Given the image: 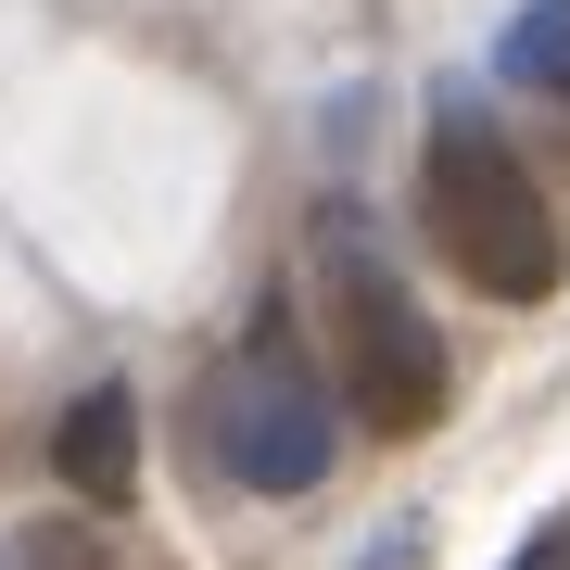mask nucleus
Returning a JSON list of instances; mask_svg holds the SVG:
<instances>
[{"label":"nucleus","mask_w":570,"mask_h":570,"mask_svg":"<svg viewBox=\"0 0 570 570\" xmlns=\"http://www.w3.org/2000/svg\"><path fill=\"white\" fill-rule=\"evenodd\" d=\"M431 242L494 305H546L558 292V204L532 190V165L494 140V115L469 89L431 115Z\"/></svg>","instance_id":"obj_1"},{"label":"nucleus","mask_w":570,"mask_h":570,"mask_svg":"<svg viewBox=\"0 0 570 570\" xmlns=\"http://www.w3.org/2000/svg\"><path fill=\"white\" fill-rule=\"evenodd\" d=\"M330 444H343V419H330V393H317V367L292 355V330L266 317L242 355L204 381V456L228 469L242 494H305Z\"/></svg>","instance_id":"obj_2"},{"label":"nucleus","mask_w":570,"mask_h":570,"mask_svg":"<svg viewBox=\"0 0 570 570\" xmlns=\"http://www.w3.org/2000/svg\"><path fill=\"white\" fill-rule=\"evenodd\" d=\"M317 266H330V292H343V393L367 406V431H431L444 419V343H431V317L406 305V279L355 242L343 204L317 216Z\"/></svg>","instance_id":"obj_3"},{"label":"nucleus","mask_w":570,"mask_h":570,"mask_svg":"<svg viewBox=\"0 0 570 570\" xmlns=\"http://www.w3.org/2000/svg\"><path fill=\"white\" fill-rule=\"evenodd\" d=\"M51 469H63V494H89V508H127V482H140V406H127V381H89L77 406H63Z\"/></svg>","instance_id":"obj_4"},{"label":"nucleus","mask_w":570,"mask_h":570,"mask_svg":"<svg viewBox=\"0 0 570 570\" xmlns=\"http://www.w3.org/2000/svg\"><path fill=\"white\" fill-rule=\"evenodd\" d=\"M508 77H520V89H546V102L570 115V0H532V13L508 26Z\"/></svg>","instance_id":"obj_5"},{"label":"nucleus","mask_w":570,"mask_h":570,"mask_svg":"<svg viewBox=\"0 0 570 570\" xmlns=\"http://www.w3.org/2000/svg\"><path fill=\"white\" fill-rule=\"evenodd\" d=\"M26 570H102L89 546H63V532H26Z\"/></svg>","instance_id":"obj_6"},{"label":"nucleus","mask_w":570,"mask_h":570,"mask_svg":"<svg viewBox=\"0 0 570 570\" xmlns=\"http://www.w3.org/2000/svg\"><path fill=\"white\" fill-rule=\"evenodd\" d=\"M508 570H570V520H558V532H532V546H520Z\"/></svg>","instance_id":"obj_7"},{"label":"nucleus","mask_w":570,"mask_h":570,"mask_svg":"<svg viewBox=\"0 0 570 570\" xmlns=\"http://www.w3.org/2000/svg\"><path fill=\"white\" fill-rule=\"evenodd\" d=\"M355 570H419V532H381V546H367Z\"/></svg>","instance_id":"obj_8"}]
</instances>
